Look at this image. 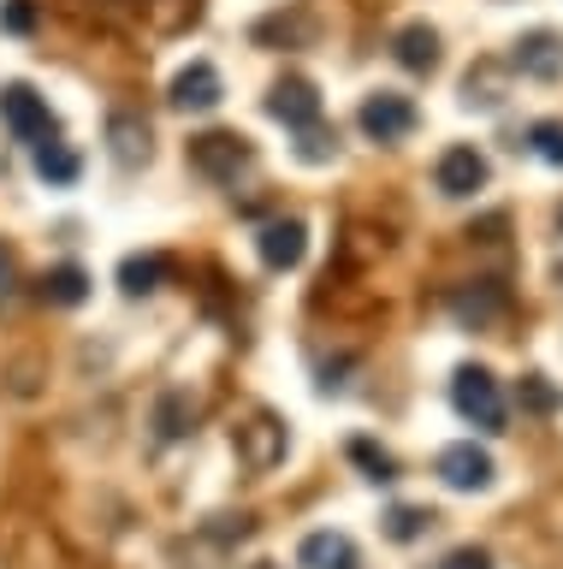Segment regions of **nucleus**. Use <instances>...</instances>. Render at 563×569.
Instances as JSON below:
<instances>
[{"instance_id": "obj_1", "label": "nucleus", "mask_w": 563, "mask_h": 569, "mask_svg": "<svg viewBox=\"0 0 563 569\" xmlns=\"http://www.w3.org/2000/svg\"><path fill=\"white\" fill-rule=\"evenodd\" d=\"M451 403H456V416L474 421L481 433H504V391L486 368H474V362L456 368L451 373Z\"/></svg>"}, {"instance_id": "obj_2", "label": "nucleus", "mask_w": 563, "mask_h": 569, "mask_svg": "<svg viewBox=\"0 0 563 569\" xmlns=\"http://www.w3.org/2000/svg\"><path fill=\"white\" fill-rule=\"evenodd\" d=\"M232 451H238V462L250 475H273L279 462H285V451H291V439H285V421L279 416H268V409H255L250 421L232 433Z\"/></svg>"}, {"instance_id": "obj_3", "label": "nucleus", "mask_w": 563, "mask_h": 569, "mask_svg": "<svg viewBox=\"0 0 563 569\" xmlns=\"http://www.w3.org/2000/svg\"><path fill=\"white\" fill-rule=\"evenodd\" d=\"M184 154H190V167L202 178H214V184H232V178L255 160L250 137H238V131H202V137H190Z\"/></svg>"}, {"instance_id": "obj_4", "label": "nucleus", "mask_w": 563, "mask_h": 569, "mask_svg": "<svg viewBox=\"0 0 563 569\" xmlns=\"http://www.w3.org/2000/svg\"><path fill=\"white\" fill-rule=\"evenodd\" d=\"M0 124H7L19 142H48L54 137V113H48V96H37L30 83H0Z\"/></svg>"}, {"instance_id": "obj_5", "label": "nucleus", "mask_w": 563, "mask_h": 569, "mask_svg": "<svg viewBox=\"0 0 563 569\" xmlns=\"http://www.w3.org/2000/svg\"><path fill=\"white\" fill-rule=\"evenodd\" d=\"M415 101L410 96H398V89H374V96H362L356 107V124H362V137L368 142H403L415 131Z\"/></svg>"}, {"instance_id": "obj_6", "label": "nucleus", "mask_w": 563, "mask_h": 569, "mask_svg": "<svg viewBox=\"0 0 563 569\" xmlns=\"http://www.w3.org/2000/svg\"><path fill=\"white\" fill-rule=\"evenodd\" d=\"M433 190L451 196V202H463V196L486 190V154L474 149V142H451V149L433 160Z\"/></svg>"}, {"instance_id": "obj_7", "label": "nucleus", "mask_w": 563, "mask_h": 569, "mask_svg": "<svg viewBox=\"0 0 563 569\" xmlns=\"http://www.w3.org/2000/svg\"><path fill=\"white\" fill-rule=\"evenodd\" d=\"M433 469H439V480H445L451 492H486V487H492V475H499V469H492V457H486L474 439H456V445H445Z\"/></svg>"}, {"instance_id": "obj_8", "label": "nucleus", "mask_w": 563, "mask_h": 569, "mask_svg": "<svg viewBox=\"0 0 563 569\" xmlns=\"http://www.w3.org/2000/svg\"><path fill=\"white\" fill-rule=\"evenodd\" d=\"M268 113L279 124H291V131H303V124L321 119V89H314L309 78H279L273 96H268Z\"/></svg>"}, {"instance_id": "obj_9", "label": "nucleus", "mask_w": 563, "mask_h": 569, "mask_svg": "<svg viewBox=\"0 0 563 569\" xmlns=\"http://www.w3.org/2000/svg\"><path fill=\"white\" fill-rule=\"evenodd\" d=\"M504 302L510 297H504L499 279H474V284H456V291H451V315L463 320V327L481 332V327H492V320L504 315Z\"/></svg>"}, {"instance_id": "obj_10", "label": "nucleus", "mask_w": 563, "mask_h": 569, "mask_svg": "<svg viewBox=\"0 0 563 569\" xmlns=\"http://www.w3.org/2000/svg\"><path fill=\"white\" fill-rule=\"evenodd\" d=\"M220 96H225V83L208 60H190L179 78H172V107H184V113H214Z\"/></svg>"}, {"instance_id": "obj_11", "label": "nucleus", "mask_w": 563, "mask_h": 569, "mask_svg": "<svg viewBox=\"0 0 563 569\" xmlns=\"http://www.w3.org/2000/svg\"><path fill=\"white\" fill-rule=\"evenodd\" d=\"M255 249H261V261L273 267V273H285V267L303 261V249H309V226L303 220H268L255 231Z\"/></svg>"}, {"instance_id": "obj_12", "label": "nucleus", "mask_w": 563, "mask_h": 569, "mask_svg": "<svg viewBox=\"0 0 563 569\" xmlns=\"http://www.w3.org/2000/svg\"><path fill=\"white\" fill-rule=\"evenodd\" d=\"M510 71H522V78H534V83H552L557 71H563V42H557L552 30L522 36L516 53H510Z\"/></svg>"}, {"instance_id": "obj_13", "label": "nucleus", "mask_w": 563, "mask_h": 569, "mask_svg": "<svg viewBox=\"0 0 563 569\" xmlns=\"http://www.w3.org/2000/svg\"><path fill=\"white\" fill-rule=\"evenodd\" d=\"M296 563H303V569H362L356 540H350V533H339V528L309 533V540L296 546Z\"/></svg>"}, {"instance_id": "obj_14", "label": "nucleus", "mask_w": 563, "mask_h": 569, "mask_svg": "<svg viewBox=\"0 0 563 569\" xmlns=\"http://www.w3.org/2000/svg\"><path fill=\"white\" fill-rule=\"evenodd\" d=\"M108 149H113L119 167H143V160L154 154L149 124L137 119V113H108Z\"/></svg>"}, {"instance_id": "obj_15", "label": "nucleus", "mask_w": 563, "mask_h": 569, "mask_svg": "<svg viewBox=\"0 0 563 569\" xmlns=\"http://www.w3.org/2000/svg\"><path fill=\"white\" fill-rule=\"evenodd\" d=\"M42 302L48 309H78V302H90V273H83L78 261H60V267H48L42 273Z\"/></svg>"}, {"instance_id": "obj_16", "label": "nucleus", "mask_w": 563, "mask_h": 569, "mask_svg": "<svg viewBox=\"0 0 563 569\" xmlns=\"http://www.w3.org/2000/svg\"><path fill=\"white\" fill-rule=\"evenodd\" d=\"M392 53H398L403 71H433L439 66V30L433 24H403L392 36Z\"/></svg>"}, {"instance_id": "obj_17", "label": "nucleus", "mask_w": 563, "mask_h": 569, "mask_svg": "<svg viewBox=\"0 0 563 569\" xmlns=\"http://www.w3.org/2000/svg\"><path fill=\"white\" fill-rule=\"evenodd\" d=\"M37 178L42 184H78V172H83V160H78V149L72 142H60V137H48V142H37Z\"/></svg>"}, {"instance_id": "obj_18", "label": "nucleus", "mask_w": 563, "mask_h": 569, "mask_svg": "<svg viewBox=\"0 0 563 569\" xmlns=\"http://www.w3.org/2000/svg\"><path fill=\"white\" fill-rule=\"evenodd\" d=\"M167 273H172L167 256H125L119 261V291L125 297H154L167 284Z\"/></svg>"}, {"instance_id": "obj_19", "label": "nucleus", "mask_w": 563, "mask_h": 569, "mask_svg": "<svg viewBox=\"0 0 563 569\" xmlns=\"http://www.w3.org/2000/svg\"><path fill=\"white\" fill-rule=\"evenodd\" d=\"M154 433L167 445L197 433V403H190V391H161V403H154Z\"/></svg>"}, {"instance_id": "obj_20", "label": "nucleus", "mask_w": 563, "mask_h": 569, "mask_svg": "<svg viewBox=\"0 0 563 569\" xmlns=\"http://www.w3.org/2000/svg\"><path fill=\"white\" fill-rule=\"evenodd\" d=\"M504 83H510V66L481 60V66L463 78V101H469V107H499V101H504Z\"/></svg>"}, {"instance_id": "obj_21", "label": "nucleus", "mask_w": 563, "mask_h": 569, "mask_svg": "<svg viewBox=\"0 0 563 569\" xmlns=\"http://www.w3.org/2000/svg\"><path fill=\"white\" fill-rule=\"evenodd\" d=\"M516 403L527 409V416H557V409H563V391L545 380V373H522V380H516Z\"/></svg>"}, {"instance_id": "obj_22", "label": "nucleus", "mask_w": 563, "mask_h": 569, "mask_svg": "<svg viewBox=\"0 0 563 569\" xmlns=\"http://www.w3.org/2000/svg\"><path fill=\"white\" fill-rule=\"evenodd\" d=\"M350 462H356L368 480H380V487H385V480H398V457L380 451L374 439H350Z\"/></svg>"}, {"instance_id": "obj_23", "label": "nucleus", "mask_w": 563, "mask_h": 569, "mask_svg": "<svg viewBox=\"0 0 563 569\" xmlns=\"http://www.w3.org/2000/svg\"><path fill=\"white\" fill-rule=\"evenodd\" d=\"M332 154H339V131H326L321 119L296 131V160H309V167H321V160H332Z\"/></svg>"}, {"instance_id": "obj_24", "label": "nucleus", "mask_w": 563, "mask_h": 569, "mask_svg": "<svg viewBox=\"0 0 563 569\" xmlns=\"http://www.w3.org/2000/svg\"><path fill=\"white\" fill-rule=\"evenodd\" d=\"M428 528H433V510H415V505H398V510H385V533H392L398 546L421 540Z\"/></svg>"}, {"instance_id": "obj_25", "label": "nucleus", "mask_w": 563, "mask_h": 569, "mask_svg": "<svg viewBox=\"0 0 563 569\" xmlns=\"http://www.w3.org/2000/svg\"><path fill=\"white\" fill-rule=\"evenodd\" d=\"M527 149H534L545 167H563V119H534L527 124Z\"/></svg>"}, {"instance_id": "obj_26", "label": "nucleus", "mask_w": 563, "mask_h": 569, "mask_svg": "<svg viewBox=\"0 0 563 569\" xmlns=\"http://www.w3.org/2000/svg\"><path fill=\"white\" fill-rule=\"evenodd\" d=\"M439 569H492V558H486L481 546H456V551H451V558L439 563Z\"/></svg>"}, {"instance_id": "obj_27", "label": "nucleus", "mask_w": 563, "mask_h": 569, "mask_svg": "<svg viewBox=\"0 0 563 569\" xmlns=\"http://www.w3.org/2000/svg\"><path fill=\"white\" fill-rule=\"evenodd\" d=\"M37 24V12H30V0H12L7 7V30H30Z\"/></svg>"}, {"instance_id": "obj_28", "label": "nucleus", "mask_w": 563, "mask_h": 569, "mask_svg": "<svg viewBox=\"0 0 563 569\" xmlns=\"http://www.w3.org/2000/svg\"><path fill=\"white\" fill-rule=\"evenodd\" d=\"M7 284H12V256L0 249V297H7Z\"/></svg>"}, {"instance_id": "obj_29", "label": "nucleus", "mask_w": 563, "mask_h": 569, "mask_svg": "<svg viewBox=\"0 0 563 569\" xmlns=\"http://www.w3.org/2000/svg\"><path fill=\"white\" fill-rule=\"evenodd\" d=\"M255 569H279V563H255Z\"/></svg>"}, {"instance_id": "obj_30", "label": "nucleus", "mask_w": 563, "mask_h": 569, "mask_svg": "<svg viewBox=\"0 0 563 569\" xmlns=\"http://www.w3.org/2000/svg\"><path fill=\"white\" fill-rule=\"evenodd\" d=\"M557 226H563V208H557Z\"/></svg>"}]
</instances>
